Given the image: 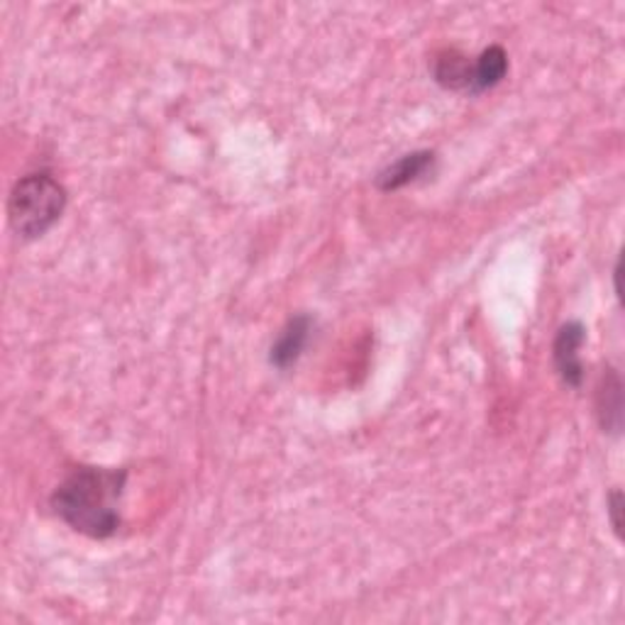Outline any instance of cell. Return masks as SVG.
<instances>
[{"instance_id": "3", "label": "cell", "mask_w": 625, "mask_h": 625, "mask_svg": "<svg viewBox=\"0 0 625 625\" xmlns=\"http://www.w3.org/2000/svg\"><path fill=\"white\" fill-rule=\"evenodd\" d=\"M586 342V328L582 322H566V326L560 328L554 337L552 345V357H554V367L557 374L564 381L566 386L579 388L584 381V365L579 352Z\"/></svg>"}, {"instance_id": "4", "label": "cell", "mask_w": 625, "mask_h": 625, "mask_svg": "<svg viewBox=\"0 0 625 625\" xmlns=\"http://www.w3.org/2000/svg\"><path fill=\"white\" fill-rule=\"evenodd\" d=\"M435 164V154L430 150H420V152H410L404 154L400 160L394 164H388L384 171L377 176V186L381 191H398L404 186L418 181L420 176H425Z\"/></svg>"}, {"instance_id": "2", "label": "cell", "mask_w": 625, "mask_h": 625, "mask_svg": "<svg viewBox=\"0 0 625 625\" xmlns=\"http://www.w3.org/2000/svg\"><path fill=\"white\" fill-rule=\"evenodd\" d=\"M66 208V189L52 174L23 176L10 191L8 218L25 240H37L54 228Z\"/></svg>"}, {"instance_id": "1", "label": "cell", "mask_w": 625, "mask_h": 625, "mask_svg": "<svg viewBox=\"0 0 625 625\" xmlns=\"http://www.w3.org/2000/svg\"><path fill=\"white\" fill-rule=\"evenodd\" d=\"M125 482V469L78 467L56 486L52 496L54 513L76 533L93 540L113 537L120 527Z\"/></svg>"}, {"instance_id": "6", "label": "cell", "mask_w": 625, "mask_h": 625, "mask_svg": "<svg viewBox=\"0 0 625 625\" xmlns=\"http://www.w3.org/2000/svg\"><path fill=\"white\" fill-rule=\"evenodd\" d=\"M433 76L447 91H474V62H469V56L459 54L457 49H445L435 56Z\"/></svg>"}, {"instance_id": "5", "label": "cell", "mask_w": 625, "mask_h": 625, "mask_svg": "<svg viewBox=\"0 0 625 625\" xmlns=\"http://www.w3.org/2000/svg\"><path fill=\"white\" fill-rule=\"evenodd\" d=\"M312 332V320L308 316H296L289 320V326L281 330V335L271 345L269 361L277 369H289L298 361L306 349Z\"/></svg>"}, {"instance_id": "9", "label": "cell", "mask_w": 625, "mask_h": 625, "mask_svg": "<svg viewBox=\"0 0 625 625\" xmlns=\"http://www.w3.org/2000/svg\"><path fill=\"white\" fill-rule=\"evenodd\" d=\"M621 506H623V496L621 492H613L609 498V515H611V525L615 535L621 537Z\"/></svg>"}, {"instance_id": "8", "label": "cell", "mask_w": 625, "mask_h": 625, "mask_svg": "<svg viewBox=\"0 0 625 625\" xmlns=\"http://www.w3.org/2000/svg\"><path fill=\"white\" fill-rule=\"evenodd\" d=\"M508 74V54L501 47H488L474 59V91L484 93L488 88L498 86Z\"/></svg>"}, {"instance_id": "7", "label": "cell", "mask_w": 625, "mask_h": 625, "mask_svg": "<svg viewBox=\"0 0 625 625\" xmlns=\"http://www.w3.org/2000/svg\"><path fill=\"white\" fill-rule=\"evenodd\" d=\"M621 379L613 369H605L601 388H599V420L605 433H618L621 430V408H623V391Z\"/></svg>"}]
</instances>
